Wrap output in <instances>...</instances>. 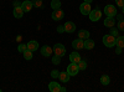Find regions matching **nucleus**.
I'll return each mask as SVG.
<instances>
[{"label":"nucleus","mask_w":124,"mask_h":92,"mask_svg":"<svg viewBox=\"0 0 124 92\" xmlns=\"http://www.w3.org/2000/svg\"><path fill=\"white\" fill-rule=\"evenodd\" d=\"M85 1H86V3H89V4H92V1H93V0H85Z\"/></svg>","instance_id":"37"},{"label":"nucleus","mask_w":124,"mask_h":92,"mask_svg":"<svg viewBox=\"0 0 124 92\" xmlns=\"http://www.w3.org/2000/svg\"><path fill=\"white\" fill-rule=\"evenodd\" d=\"M122 50H123L122 47H118V46H117V49H116V54H117V55H120V54H122Z\"/></svg>","instance_id":"33"},{"label":"nucleus","mask_w":124,"mask_h":92,"mask_svg":"<svg viewBox=\"0 0 124 92\" xmlns=\"http://www.w3.org/2000/svg\"><path fill=\"white\" fill-rule=\"evenodd\" d=\"M94 41L93 40H91V39H86L85 40V46H83V49H86V50H92L93 47H94Z\"/></svg>","instance_id":"17"},{"label":"nucleus","mask_w":124,"mask_h":92,"mask_svg":"<svg viewBox=\"0 0 124 92\" xmlns=\"http://www.w3.org/2000/svg\"><path fill=\"white\" fill-rule=\"evenodd\" d=\"M103 24H104V26L106 27H113L116 25V20H114V17H110V16H107L106 19H104V21H103Z\"/></svg>","instance_id":"15"},{"label":"nucleus","mask_w":124,"mask_h":92,"mask_svg":"<svg viewBox=\"0 0 124 92\" xmlns=\"http://www.w3.org/2000/svg\"><path fill=\"white\" fill-rule=\"evenodd\" d=\"M109 34H110L112 36H114V37H118V36H119V30L113 26V27H110V33H109Z\"/></svg>","instance_id":"26"},{"label":"nucleus","mask_w":124,"mask_h":92,"mask_svg":"<svg viewBox=\"0 0 124 92\" xmlns=\"http://www.w3.org/2000/svg\"><path fill=\"white\" fill-rule=\"evenodd\" d=\"M91 10H92V6H91L89 3L83 1V3L79 5V11H81L82 15H88V14L91 13Z\"/></svg>","instance_id":"6"},{"label":"nucleus","mask_w":124,"mask_h":92,"mask_svg":"<svg viewBox=\"0 0 124 92\" xmlns=\"http://www.w3.org/2000/svg\"><path fill=\"white\" fill-rule=\"evenodd\" d=\"M61 59H62V57H60V56H57V55H54V56H52V64H54V65H60V64H61Z\"/></svg>","instance_id":"27"},{"label":"nucleus","mask_w":124,"mask_h":92,"mask_svg":"<svg viewBox=\"0 0 124 92\" xmlns=\"http://www.w3.org/2000/svg\"><path fill=\"white\" fill-rule=\"evenodd\" d=\"M63 26H65V31L68 33V34H73L76 31V24L72 23V21H67Z\"/></svg>","instance_id":"9"},{"label":"nucleus","mask_w":124,"mask_h":92,"mask_svg":"<svg viewBox=\"0 0 124 92\" xmlns=\"http://www.w3.org/2000/svg\"><path fill=\"white\" fill-rule=\"evenodd\" d=\"M13 6H14V8L21 6V3H20V1H14V3H13Z\"/></svg>","instance_id":"34"},{"label":"nucleus","mask_w":124,"mask_h":92,"mask_svg":"<svg viewBox=\"0 0 124 92\" xmlns=\"http://www.w3.org/2000/svg\"><path fill=\"white\" fill-rule=\"evenodd\" d=\"M61 85L58 82H55V81H52V82L48 84V90L51 92H61Z\"/></svg>","instance_id":"12"},{"label":"nucleus","mask_w":124,"mask_h":92,"mask_svg":"<svg viewBox=\"0 0 124 92\" xmlns=\"http://www.w3.org/2000/svg\"><path fill=\"white\" fill-rule=\"evenodd\" d=\"M117 17H118V20H123V14L122 15H118L117 14Z\"/></svg>","instance_id":"35"},{"label":"nucleus","mask_w":124,"mask_h":92,"mask_svg":"<svg viewBox=\"0 0 124 92\" xmlns=\"http://www.w3.org/2000/svg\"><path fill=\"white\" fill-rule=\"evenodd\" d=\"M78 37H79V39H82V40L89 39V31H88V30H79V33H78Z\"/></svg>","instance_id":"18"},{"label":"nucleus","mask_w":124,"mask_h":92,"mask_svg":"<svg viewBox=\"0 0 124 92\" xmlns=\"http://www.w3.org/2000/svg\"><path fill=\"white\" fill-rule=\"evenodd\" d=\"M51 8H52V10L61 9V1L60 0H52V1H51Z\"/></svg>","instance_id":"22"},{"label":"nucleus","mask_w":124,"mask_h":92,"mask_svg":"<svg viewBox=\"0 0 124 92\" xmlns=\"http://www.w3.org/2000/svg\"><path fill=\"white\" fill-rule=\"evenodd\" d=\"M40 52L44 57H48V56H51V54H52V47H50L48 45H44L42 47H41Z\"/></svg>","instance_id":"10"},{"label":"nucleus","mask_w":124,"mask_h":92,"mask_svg":"<svg viewBox=\"0 0 124 92\" xmlns=\"http://www.w3.org/2000/svg\"><path fill=\"white\" fill-rule=\"evenodd\" d=\"M81 60H82V57H81V55L77 52V51H73V52L70 54V61H71V62L77 64V62H79Z\"/></svg>","instance_id":"13"},{"label":"nucleus","mask_w":124,"mask_h":92,"mask_svg":"<svg viewBox=\"0 0 124 92\" xmlns=\"http://www.w3.org/2000/svg\"><path fill=\"white\" fill-rule=\"evenodd\" d=\"M23 56H24L25 60H31V59H32V56H34V54H32V51L26 50V51H24V52H23Z\"/></svg>","instance_id":"23"},{"label":"nucleus","mask_w":124,"mask_h":92,"mask_svg":"<svg viewBox=\"0 0 124 92\" xmlns=\"http://www.w3.org/2000/svg\"><path fill=\"white\" fill-rule=\"evenodd\" d=\"M77 66H78L79 71H81V70L83 71V70H86V68H87V62H86L85 60H81L79 62H77Z\"/></svg>","instance_id":"24"},{"label":"nucleus","mask_w":124,"mask_h":92,"mask_svg":"<svg viewBox=\"0 0 124 92\" xmlns=\"http://www.w3.org/2000/svg\"><path fill=\"white\" fill-rule=\"evenodd\" d=\"M27 50V45L26 44H19V46H17V51L20 54H23L24 51H26Z\"/></svg>","instance_id":"25"},{"label":"nucleus","mask_w":124,"mask_h":92,"mask_svg":"<svg viewBox=\"0 0 124 92\" xmlns=\"http://www.w3.org/2000/svg\"><path fill=\"white\" fill-rule=\"evenodd\" d=\"M65 16V13L63 10L61 9H57V10H54L52 15H51V17H52V20H55V21H60V20H62Z\"/></svg>","instance_id":"7"},{"label":"nucleus","mask_w":124,"mask_h":92,"mask_svg":"<svg viewBox=\"0 0 124 92\" xmlns=\"http://www.w3.org/2000/svg\"><path fill=\"white\" fill-rule=\"evenodd\" d=\"M116 41H117V37L112 36L110 34H107L103 36V44H104L106 47H114L116 46Z\"/></svg>","instance_id":"1"},{"label":"nucleus","mask_w":124,"mask_h":92,"mask_svg":"<svg viewBox=\"0 0 124 92\" xmlns=\"http://www.w3.org/2000/svg\"><path fill=\"white\" fill-rule=\"evenodd\" d=\"M52 50H54L55 55H57V56H60V57H63L65 54H66V47H65L63 44H55Z\"/></svg>","instance_id":"2"},{"label":"nucleus","mask_w":124,"mask_h":92,"mask_svg":"<svg viewBox=\"0 0 124 92\" xmlns=\"http://www.w3.org/2000/svg\"><path fill=\"white\" fill-rule=\"evenodd\" d=\"M101 84H102L103 86H108V85L110 84V77H109L108 75H102V77H101Z\"/></svg>","instance_id":"20"},{"label":"nucleus","mask_w":124,"mask_h":92,"mask_svg":"<svg viewBox=\"0 0 124 92\" xmlns=\"http://www.w3.org/2000/svg\"><path fill=\"white\" fill-rule=\"evenodd\" d=\"M67 72H68V75L70 76H77L78 75V72H79V68H78V66H77V64H75V62H71L68 66H67Z\"/></svg>","instance_id":"4"},{"label":"nucleus","mask_w":124,"mask_h":92,"mask_svg":"<svg viewBox=\"0 0 124 92\" xmlns=\"http://www.w3.org/2000/svg\"><path fill=\"white\" fill-rule=\"evenodd\" d=\"M116 4H117V5H118V6L122 9V8L124 6V0H116Z\"/></svg>","instance_id":"31"},{"label":"nucleus","mask_w":124,"mask_h":92,"mask_svg":"<svg viewBox=\"0 0 124 92\" xmlns=\"http://www.w3.org/2000/svg\"><path fill=\"white\" fill-rule=\"evenodd\" d=\"M57 33H60V34H62V33H66V31H65V26H62V25L57 26Z\"/></svg>","instance_id":"32"},{"label":"nucleus","mask_w":124,"mask_h":92,"mask_svg":"<svg viewBox=\"0 0 124 92\" xmlns=\"http://www.w3.org/2000/svg\"><path fill=\"white\" fill-rule=\"evenodd\" d=\"M51 76H52L54 78H58V76H60V71H57V70H52V71H51Z\"/></svg>","instance_id":"30"},{"label":"nucleus","mask_w":124,"mask_h":92,"mask_svg":"<svg viewBox=\"0 0 124 92\" xmlns=\"http://www.w3.org/2000/svg\"><path fill=\"white\" fill-rule=\"evenodd\" d=\"M24 10H23V8L21 6H17V8H14V11H13V14H14V16L16 17V19H20V17H23L24 16Z\"/></svg>","instance_id":"16"},{"label":"nucleus","mask_w":124,"mask_h":92,"mask_svg":"<svg viewBox=\"0 0 124 92\" xmlns=\"http://www.w3.org/2000/svg\"><path fill=\"white\" fill-rule=\"evenodd\" d=\"M26 45H27V50L32 51V52H35V51L39 49V42L36 41V40H31V41H29Z\"/></svg>","instance_id":"14"},{"label":"nucleus","mask_w":124,"mask_h":92,"mask_svg":"<svg viewBox=\"0 0 124 92\" xmlns=\"http://www.w3.org/2000/svg\"><path fill=\"white\" fill-rule=\"evenodd\" d=\"M88 16H89L91 21L96 23V21H98V20H101V17H102V11H101L98 8H96L94 10H91V13L88 14Z\"/></svg>","instance_id":"3"},{"label":"nucleus","mask_w":124,"mask_h":92,"mask_svg":"<svg viewBox=\"0 0 124 92\" xmlns=\"http://www.w3.org/2000/svg\"><path fill=\"white\" fill-rule=\"evenodd\" d=\"M21 8H23V10L25 13H29V11H31V9L34 8V4H32L31 0H25V1L21 3Z\"/></svg>","instance_id":"11"},{"label":"nucleus","mask_w":124,"mask_h":92,"mask_svg":"<svg viewBox=\"0 0 124 92\" xmlns=\"http://www.w3.org/2000/svg\"><path fill=\"white\" fill-rule=\"evenodd\" d=\"M116 46L124 49V36H120V35H119V36L117 37V41H116Z\"/></svg>","instance_id":"21"},{"label":"nucleus","mask_w":124,"mask_h":92,"mask_svg":"<svg viewBox=\"0 0 124 92\" xmlns=\"http://www.w3.org/2000/svg\"><path fill=\"white\" fill-rule=\"evenodd\" d=\"M83 46H85V40H82L79 37L72 41V47L75 50H81V49H83Z\"/></svg>","instance_id":"8"},{"label":"nucleus","mask_w":124,"mask_h":92,"mask_svg":"<svg viewBox=\"0 0 124 92\" xmlns=\"http://www.w3.org/2000/svg\"><path fill=\"white\" fill-rule=\"evenodd\" d=\"M104 14L107 16H110V17H116L117 16V8L114 5H106L104 8Z\"/></svg>","instance_id":"5"},{"label":"nucleus","mask_w":124,"mask_h":92,"mask_svg":"<svg viewBox=\"0 0 124 92\" xmlns=\"http://www.w3.org/2000/svg\"><path fill=\"white\" fill-rule=\"evenodd\" d=\"M122 13H123V15H124V6L122 8Z\"/></svg>","instance_id":"38"},{"label":"nucleus","mask_w":124,"mask_h":92,"mask_svg":"<svg viewBox=\"0 0 124 92\" xmlns=\"http://www.w3.org/2000/svg\"><path fill=\"white\" fill-rule=\"evenodd\" d=\"M61 92H66V88L65 87H61Z\"/></svg>","instance_id":"36"},{"label":"nucleus","mask_w":124,"mask_h":92,"mask_svg":"<svg viewBox=\"0 0 124 92\" xmlns=\"http://www.w3.org/2000/svg\"><path fill=\"white\" fill-rule=\"evenodd\" d=\"M117 29L119 30V31H124V20H118Z\"/></svg>","instance_id":"28"},{"label":"nucleus","mask_w":124,"mask_h":92,"mask_svg":"<svg viewBox=\"0 0 124 92\" xmlns=\"http://www.w3.org/2000/svg\"><path fill=\"white\" fill-rule=\"evenodd\" d=\"M70 75H68V72L66 71V72H60V76H58V78L62 81V82H68L70 81Z\"/></svg>","instance_id":"19"},{"label":"nucleus","mask_w":124,"mask_h":92,"mask_svg":"<svg viewBox=\"0 0 124 92\" xmlns=\"http://www.w3.org/2000/svg\"><path fill=\"white\" fill-rule=\"evenodd\" d=\"M32 4L35 8H42L44 4H42V0H32Z\"/></svg>","instance_id":"29"}]
</instances>
